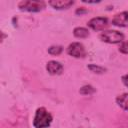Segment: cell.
I'll use <instances>...</instances> for the list:
<instances>
[{
  "label": "cell",
  "instance_id": "obj_1",
  "mask_svg": "<svg viewBox=\"0 0 128 128\" xmlns=\"http://www.w3.org/2000/svg\"><path fill=\"white\" fill-rule=\"evenodd\" d=\"M52 115L44 107H40L36 110L33 119V126L35 128H48L52 123Z\"/></svg>",
  "mask_w": 128,
  "mask_h": 128
},
{
  "label": "cell",
  "instance_id": "obj_2",
  "mask_svg": "<svg viewBox=\"0 0 128 128\" xmlns=\"http://www.w3.org/2000/svg\"><path fill=\"white\" fill-rule=\"evenodd\" d=\"M45 2L40 0H25L18 3V8L26 12H39L45 8Z\"/></svg>",
  "mask_w": 128,
  "mask_h": 128
},
{
  "label": "cell",
  "instance_id": "obj_3",
  "mask_svg": "<svg viewBox=\"0 0 128 128\" xmlns=\"http://www.w3.org/2000/svg\"><path fill=\"white\" fill-rule=\"evenodd\" d=\"M99 38L101 41L109 43V44H117L124 40L123 33L117 31V30H107L101 32L99 35Z\"/></svg>",
  "mask_w": 128,
  "mask_h": 128
},
{
  "label": "cell",
  "instance_id": "obj_4",
  "mask_svg": "<svg viewBox=\"0 0 128 128\" xmlns=\"http://www.w3.org/2000/svg\"><path fill=\"white\" fill-rule=\"evenodd\" d=\"M67 53L68 55L74 57V58H83L86 55L85 47L80 42H73L69 44L67 47Z\"/></svg>",
  "mask_w": 128,
  "mask_h": 128
},
{
  "label": "cell",
  "instance_id": "obj_5",
  "mask_svg": "<svg viewBox=\"0 0 128 128\" xmlns=\"http://www.w3.org/2000/svg\"><path fill=\"white\" fill-rule=\"evenodd\" d=\"M87 25L94 31H104L109 24L106 17H94L88 21Z\"/></svg>",
  "mask_w": 128,
  "mask_h": 128
},
{
  "label": "cell",
  "instance_id": "obj_6",
  "mask_svg": "<svg viewBox=\"0 0 128 128\" xmlns=\"http://www.w3.org/2000/svg\"><path fill=\"white\" fill-rule=\"evenodd\" d=\"M112 24L118 27H128V11L116 14L112 19Z\"/></svg>",
  "mask_w": 128,
  "mask_h": 128
},
{
  "label": "cell",
  "instance_id": "obj_7",
  "mask_svg": "<svg viewBox=\"0 0 128 128\" xmlns=\"http://www.w3.org/2000/svg\"><path fill=\"white\" fill-rule=\"evenodd\" d=\"M46 70L51 75H60L63 72V65L55 60H51L46 64Z\"/></svg>",
  "mask_w": 128,
  "mask_h": 128
},
{
  "label": "cell",
  "instance_id": "obj_8",
  "mask_svg": "<svg viewBox=\"0 0 128 128\" xmlns=\"http://www.w3.org/2000/svg\"><path fill=\"white\" fill-rule=\"evenodd\" d=\"M48 4L56 10H64V9L70 8L74 4V1L72 0H52V1H49Z\"/></svg>",
  "mask_w": 128,
  "mask_h": 128
},
{
  "label": "cell",
  "instance_id": "obj_9",
  "mask_svg": "<svg viewBox=\"0 0 128 128\" xmlns=\"http://www.w3.org/2000/svg\"><path fill=\"white\" fill-rule=\"evenodd\" d=\"M116 103L124 110H128V93H123L116 98Z\"/></svg>",
  "mask_w": 128,
  "mask_h": 128
},
{
  "label": "cell",
  "instance_id": "obj_10",
  "mask_svg": "<svg viewBox=\"0 0 128 128\" xmlns=\"http://www.w3.org/2000/svg\"><path fill=\"white\" fill-rule=\"evenodd\" d=\"M73 35L76 38H86L89 36V31L85 27H76L73 30Z\"/></svg>",
  "mask_w": 128,
  "mask_h": 128
},
{
  "label": "cell",
  "instance_id": "obj_11",
  "mask_svg": "<svg viewBox=\"0 0 128 128\" xmlns=\"http://www.w3.org/2000/svg\"><path fill=\"white\" fill-rule=\"evenodd\" d=\"M63 51V48H62V46H60V45H53V46H50L49 48H48V53L49 54H51V55H59V54H61V52Z\"/></svg>",
  "mask_w": 128,
  "mask_h": 128
},
{
  "label": "cell",
  "instance_id": "obj_12",
  "mask_svg": "<svg viewBox=\"0 0 128 128\" xmlns=\"http://www.w3.org/2000/svg\"><path fill=\"white\" fill-rule=\"evenodd\" d=\"M87 67H88V69H89L91 72L97 73V74H102V73H104V72L106 71V69H105L104 67L98 66V65H96V64H90V65H88Z\"/></svg>",
  "mask_w": 128,
  "mask_h": 128
},
{
  "label": "cell",
  "instance_id": "obj_13",
  "mask_svg": "<svg viewBox=\"0 0 128 128\" xmlns=\"http://www.w3.org/2000/svg\"><path fill=\"white\" fill-rule=\"evenodd\" d=\"M79 92H80L81 94H83V95H89V94L94 93V92H95V89H94L93 86H91V85H84L83 87L80 88Z\"/></svg>",
  "mask_w": 128,
  "mask_h": 128
},
{
  "label": "cell",
  "instance_id": "obj_14",
  "mask_svg": "<svg viewBox=\"0 0 128 128\" xmlns=\"http://www.w3.org/2000/svg\"><path fill=\"white\" fill-rule=\"evenodd\" d=\"M119 51L123 54H128V41H125L120 45Z\"/></svg>",
  "mask_w": 128,
  "mask_h": 128
},
{
  "label": "cell",
  "instance_id": "obj_15",
  "mask_svg": "<svg viewBox=\"0 0 128 128\" xmlns=\"http://www.w3.org/2000/svg\"><path fill=\"white\" fill-rule=\"evenodd\" d=\"M75 13H76L77 15H82V14H84V13H87V10L82 7V8H78V9L75 11Z\"/></svg>",
  "mask_w": 128,
  "mask_h": 128
},
{
  "label": "cell",
  "instance_id": "obj_16",
  "mask_svg": "<svg viewBox=\"0 0 128 128\" xmlns=\"http://www.w3.org/2000/svg\"><path fill=\"white\" fill-rule=\"evenodd\" d=\"M122 82L125 86L128 87V74H125V75L122 76Z\"/></svg>",
  "mask_w": 128,
  "mask_h": 128
}]
</instances>
